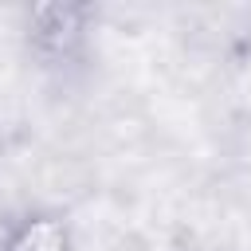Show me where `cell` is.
<instances>
[{"label": "cell", "mask_w": 251, "mask_h": 251, "mask_svg": "<svg viewBox=\"0 0 251 251\" xmlns=\"http://www.w3.org/2000/svg\"><path fill=\"white\" fill-rule=\"evenodd\" d=\"M173 251H235L227 243H216V239H204V235H180L173 243Z\"/></svg>", "instance_id": "3957f363"}, {"label": "cell", "mask_w": 251, "mask_h": 251, "mask_svg": "<svg viewBox=\"0 0 251 251\" xmlns=\"http://www.w3.org/2000/svg\"><path fill=\"white\" fill-rule=\"evenodd\" d=\"M0 251H78L75 224L63 208L27 204L0 227Z\"/></svg>", "instance_id": "7a4b0ae2"}, {"label": "cell", "mask_w": 251, "mask_h": 251, "mask_svg": "<svg viewBox=\"0 0 251 251\" xmlns=\"http://www.w3.org/2000/svg\"><path fill=\"white\" fill-rule=\"evenodd\" d=\"M94 27H98L94 4H35L24 8L20 16L27 59L55 78L86 71L94 55Z\"/></svg>", "instance_id": "6da1fadb"}]
</instances>
